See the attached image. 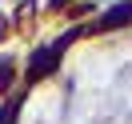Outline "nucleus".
<instances>
[{
    "label": "nucleus",
    "mask_w": 132,
    "mask_h": 124,
    "mask_svg": "<svg viewBox=\"0 0 132 124\" xmlns=\"http://www.w3.org/2000/svg\"><path fill=\"white\" fill-rule=\"evenodd\" d=\"M8 84H12V64L0 60V88H8Z\"/></svg>",
    "instance_id": "7ed1b4c3"
},
{
    "label": "nucleus",
    "mask_w": 132,
    "mask_h": 124,
    "mask_svg": "<svg viewBox=\"0 0 132 124\" xmlns=\"http://www.w3.org/2000/svg\"><path fill=\"white\" fill-rule=\"evenodd\" d=\"M132 20V4H116V8H108L104 16H100V28H120Z\"/></svg>",
    "instance_id": "f257e3e1"
},
{
    "label": "nucleus",
    "mask_w": 132,
    "mask_h": 124,
    "mask_svg": "<svg viewBox=\"0 0 132 124\" xmlns=\"http://www.w3.org/2000/svg\"><path fill=\"white\" fill-rule=\"evenodd\" d=\"M60 4H64V0H52V8H60Z\"/></svg>",
    "instance_id": "39448f33"
},
{
    "label": "nucleus",
    "mask_w": 132,
    "mask_h": 124,
    "mask_svg": "<svg viewBox=\"0 0 132 124\" xmlns=\"http://www.w3.org/2000/svg\"><path fill=\"white\" fill-rule=\"evenodd\" d=\"M12 116H16V104H8L4 112H0V124H12Z\"/></svg>",
    "instance_id": "20e7f679"
},
{
    "label": "nucleus",
    "mask_w": 132,
    "mask_h": 124,
    "mask_svg": "<svg viewBox=\"0 0 132 124\" xmlns=\"http://www.w3.org/2000/svg\"><path fill=\"white\" fill-rule=\"evenodd\" d=\"M52 64H56V48H40V52H36V60H32V72H28V76L36 80V76H44Z\"/></svg>",
    "instance_id": "f03ea898"
}]
</instances>
